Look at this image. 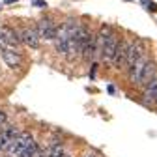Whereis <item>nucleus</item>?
<instances>
[{"mask_svg":"<svg viewBox=\"0 0 157 157\" xmlns=\"http://www.w3.org/2000/svg\"><path fill=\"white\" fill-rule=\"evenodd\" d=\"M4 122H6V114H4L2 110H0V125H2Z\"/></svg>","mask_w":157,"mask_h":157,"instance_id":"16","label":"nucleus"},{"mask_svg":"<svg viewBox=\"0 0 157 157\" xmlns=\"http://www.w3.org/2000/svg\"><path fill=\"white\" fill-rule=\"evenodd\" d=\"M32 4H34V6H37V8H45V6H47L43 0H32Z\"/></svg>","mask_w":157,"mask_h":157,"instance_id":"15","label":"nucleus"},{"mask_svg":"<svg viewBox=\"0 0 157 157\" xmlns=\"http://www.w3.org/2000/svg\"><path fill=\"white\" fill-rule=\"evenodd\" d=\"M155 73H157V66H155V62H153V60H150V62L146 64L144 71H142V77H140L139 84H140V86H146L148 82H151L153 78H155Z\"/></svg>","mask_w":157,"mask_h":157,"instance_id":"8","label":"nucleus"},{"mask_svg":"<svg viewBox=\"0 0 157 157\" xmlns=\"http://www.w3.org/2000/svg\"><path fill=\"white\" fill-rule=\"evenodd\" d=\"M118 45H120V39H118L116 34H112L107 41H105L103 49H101V60H103V62H112V60H114L116 51H118Z\"/></svg>","mask_w":157,"mask_h":157,"instance_id":"3","label":"nucleus"},{"mask_svg":"<svg viewBox=\"0 0 157 157\" xmlns=\"http://www.w3.org/2000/svg\"><path fill=\"white\" fill-rule=\"evenodd\" d=\"M0 151H2V148H0Z\"/></svg>","mask_w":157,"mask_h":157,"instance_id":"21","label":"nucleus"},{"mask_svg":"<svg viewBox=\"0 0 157 157\" xmlns=\"http://www.w3.org/2000/svg\"><path fill=\"white\" fill-rule=\"evenodd\" d=\"M125 64H127V43L120 41L118 51H116V56H114V60H112V66L116 69H122V67H125Z\"/></svg>","mask_w":157,"mask_h":157,"instance_id":"7","label":"nucleus"},{"mask_svg":"<svg viewBox=\"0 0 157 157\" xmlns=\"http://www.w3.org/2000/svg\"><path fill=\"white\" fill-rule=\"evenodd\" d=\"M10 45H8V41H6V37L2 36V32H0V51H6Z\"/></svg>","mask_w":157,"mask_h":157,"instance_id":"14","label":"nucleus"},{"mask_svg":"<svg viewBox=\"0 0 157 157\" xmlns=\"http://www.w3.org/2000/svg\"><path fill=\"white\" fill-rule=\"evenodd\" d=\"M0 32H2V36L6 37L8 45H19V43H21V34H19L17 30H13L10 26H2Z\"/></svg>","mask_w":157,"mask_h":157,"instance_id":"11","label":"nucleus"},{"mask_svg":"<svg viewBox=\"0 0 157 157\" xmlns=\"http://www.w3.org/2000/svg\"><path fill=\"white\" fill-rule=\"evenodd\" d=\"M13 2H19V0H6V4H13Z\"/></svg>","mask_w":157,"mask_h":157,"instance_id":"17","label":"nucleus"},{"mask_svg":"<svg viewBox=\"0 0 157 157\" xmlns=\"http://www.w3.org/2000/svg\"><path fill=\"white\" fill-rule=\"evenodd\" d=\"M150 60H148V56L144 54L142 58H139L131 67H129V81L133 82V84H139V81H140V77H142V71H144V67H146V64H148Z\"/></svg>","mask_w":157,"mask_h":157,"instance_id":"5","label":"nucleus"},{"mask_svg":"<svg viewBox=\"0 0 157 157\" xmlns=\"http://www.w3.org/2000/svg\"><path fill=\"white\" fill-rule=\"evenodd\" d=\"M155 97H157V77L153 78L151 82H148L144 86V94H142V99L146 105H150L151 101H155Z\"/></svg>","mask_w":157,"mask_h":157,"instance_id":"9","label":"nucleus"},{"mask_svg":"<svg viewBox=\"0 0 157 157\" xmlns=\"http://www.w3.org/2000/svg\"><path fill=\"white\" fill-rule=\"evenodd\" d=\"M21 43H25L26 47H30V49H37L39 47V34H37V30L36 28H23L21 32Z\"/></svg>","mask_w":157,"mask_h":157,"instance_id":"6","label":"nucleus"},{"mask_svg":"<svg viewBox=\"0 0 157 157\" xmlns=\"http://www.w3.org/2000/svg\"><path fill=\"white\" fill-rule=\"evenodd\" d=\"M88 157H95V155H88Z\"/></svg>","mask_w":157,"mask_h":157,"instance_id":"18","label":"nucleus"},{"mask_svg":"<svg viewBox=\"0 0 157 157\" xmlns=\"http://www.w3.org/2000/svg\"><path fill=\"white\" fill-rule=\"evenodd\" d=\"M37 34L41 39H56V34H58V26L51 21V19H41L36 26Z\"/></svg>","mask_w":157,"mask_h":157,"instance_id":"2","label":"nucleus"},{"mask_svg":"<svg viewBox=\"0 0 157 157\" xmlns=\"http://www.w3.org/2000/svg\"><path fill=\"white\" fill-rule=\"evenodd\" d=\"M2 60H4L11 69H17L19 64H21V56H19L15 51H11V49H6V51H2Z\"/></svg>","mask_w":157,"mask_h":157,"instance_id":"10","label":"nucleus"},{"mask_svg":"<svg viewBox=\"0 0 157 157\" xmlns=\"http://www.w3.org/2000/svg\"><path fill=\"white\" fill-rule=\"evenodd\" d=\"M32 142H34V139H32L30 133H21L13 142H10V146L6 148V155H8V157H21V153H23V151L26 150V146L32 144Z\"/></svg>","mask_w":157,"mask_h":157,"instance_id":"1","label":"nucleus"},{"mask_svg":"<svg viewBox=\"0 0 157 157\" xmlns=\"http://www.w3.org/2000/svg\"><path fill=\"white\" fill-rule=\"evenodd\" d=\"M0 10H2V4H0Z\"/></svg>","mask_w":157,"mask_h":157,"instance_id":"19","label":"nucleus"},{"mask_svg":"<svg viewBox=\"0 0 157 157\" xmlns=\"http://www.w3.org/2000/svg\"><path fill=\"white\" fill-rule=\"evenodd\" d=\"M37 151H39V146L36 142H32L26 146V150L21 153V157H37Z\"/></svg>","mask_w":157,"mask_h":157,"instance_id":"13","label":"nucleus"},{"mask_svg":"<svg viewBox=\"0 0 157 157\" xmlns=\"http://www.w3.org/2000/svg\"><path fill=\"white\" fill-rule=\"evenodd\" d=\"M146 54V49H144V45L140 43V41H129L127 43V64H125V67L129 69L139 58H142Z\"/></svg>","mask_w":157,"mask_h":157,"instance_id":"4","label":"nucleus"},{"mask_svg":"<svg viewBox=\"0 0 157 157\" xmlns=\"http://www.w3.org/2000/svg\"><path fill=\"white\" fill-rule=\"evenodd\" d=\"M64 146L62 144H52L47 151V157H64Z\"/></svg>","mask_w":157,"mask_h":157,"instance_id":"12","label":"nucleus"},{"mask_svg":"<svg viewBox=\"0 0 157 157\" xmlns=\"http://www.w3.org/2000/svg\"><path fill=\"white\" fill-rule=\"evenodd\" d=\"M155 103H157V97H155Z\"/></svg>","mask_w":157,"mask_h":157,"instance_id":"20","label":"nucleus"}]
</instances>
